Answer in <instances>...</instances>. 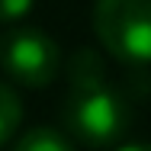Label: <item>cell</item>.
Listing matches in <instances>:
<instances>
[{"label": "cell", "instance_id": "obj_1", "mask_svg": "<svg viewBox=\"0 0 151 151\" xmlns=\"http://www.w3.org/2000/svg\"><path fill=\"white\" fill-rule=\"evenodd\" d=\"M68 81L71 90L61 106L64 129L90 148H106L122 138L129 125V106L109 87L100 55L90 48H77L68 58Z\"/></svg>", "mask_w": 151, "mask_h": 151}, {"label": "cell", "instance_id": "obj_2", "mask_svg": "<svg viewBox=\"0 0 151 151\" xmlns=\"http://www.w3.org/2000/svg\"><path fill=\"white\" fill-rule=\"evenodd\" d=\"M93 29L100 45L122 64H151V0H96Z\"/></svg>", "mask_w": 151, "mask_h": 151}, {"label": "cell", "instance_id": "obj_3", "mask_svg": "<svg viewBox=\"0 0 151 151\" xmlns=\"http://www.w3.org/2000/svg\"><path fill=\"white\" fill-rule=\"evenodd\" d=\"M0 68L13 84L48 87L61 71V48L39 26H16L0 42Z\"/></svg>", "mask_w": 151, "mask_h": 151}, {"label": "cell", "instance_id": "obj_4", "mask_svg": "<svg viewBox=\"0 0 151 151\" xmlns=\"http://www.w3.org/2000/svg\"><path fill=\"white\" fill-rule=\"evenodd\" d=\"M13 151H74V145L68 142V135H61L58 129L39 125V129H29L26 135H19V142L13 145Z\"/></svg>", "mask_w": 151, "mask_h": 151}, {"label": "cell", "instance_id": "obj_5", "mask_svg": "<svg viewBox=\"0 0 151 151\" xmlns=\"http://www.w3.org/2000/svg\"><path fill=\"white\" fill-rule=\"evenodd\" d=\"M19 119H23V103H19V96L0 81V148L13 138V132L19 129Z\"/></svg>", "mask_w": 151, "mask_h": 151}, {"label": "cell", "instance_id": "obj_6", "mask_svg": "<svg viewBox=\"0 0 151 151\" xmlns=\"http://www.w3.org/2000/svg\"><path fill=\"white\" fill-rule=\"evenodd\" d=\"M35 0H0V23H19L26 19Z\"/></svg>", "mask_w": 151, "mask_h": 151}, {"label": "cell", "instance_id": "obj_7", "mask_svg": "<svg viewBox=\"0 0 151 151\" xmlns=\"http://www.w3.org/2000/svg\"><path fill=\"white\" fill-rule=\"evenodd\" d=\"M116 151H151V142H132V145H122Z\"/></svg>", "mask_w": 151, "mask_h": 151}]
</instances>
